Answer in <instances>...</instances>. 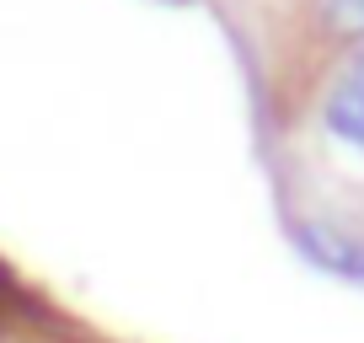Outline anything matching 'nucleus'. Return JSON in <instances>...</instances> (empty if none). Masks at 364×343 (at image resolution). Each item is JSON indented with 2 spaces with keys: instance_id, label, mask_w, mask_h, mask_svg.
<instances>
[{
  "instance_id": "f257e3e1",
  "label": "nucleus",
  "mask_w": 364,
  "mask_h": 343,
  "mask_svg": "<svg viewBox=\"0 0 364 343\" xmlns=\"http://www.w3.org/2000/svg\"><path fill=\"white\" fill-rule=\"evenodd\" d=\"M321 129L364 161V48L332 75L327 97H321Z\"/></svg>"
},
{
  "instance_id": "f03ea898",
  "label": "nucleus",
  "mask_w": 364,
  "mask_h": 343,
  "mask_svg": "<svg viewBox=\"0 0 364 343\" xmlns=\"http://www.w3.org/2000/svg\"><path fill=\"white\" fill-rule=\"evenodd\" d=\"M295 247L306 252L316 268L364 285V236L332 226V220H295Z\"/></svg>"
},
{
  "instance_id": "7ed1b4c3",
  "label": "nucleus",
  "mask_w": 364,
  "mask_h": 343,
  "mask_svg": "<svg viewBox=\"0 0 364 343\" xmlns=\"http://www.w3.org/2000/svg\"><path fill=\"white\" fill-rule=\"evenodd\" d=\"M321 22L348 43H364V0H316Z\"/></svg>"
}]
</instances>
